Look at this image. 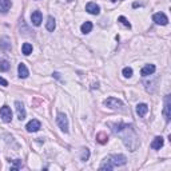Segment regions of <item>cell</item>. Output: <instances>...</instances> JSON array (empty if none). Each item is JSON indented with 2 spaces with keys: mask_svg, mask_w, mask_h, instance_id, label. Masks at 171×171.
<instances>
[{
  "mask_svg": "<svg viewBox=\"0 0 171 171\" xmlns=\"http://www.w3.org/2000/svg\"><path fill=\"white\" fill-rule=\"evenodd\" d=\"M122 128L126 134H123V132H118V134L122 136L123 142H125L126 146L130 148V151H135L136 147L139 146V140H138V135H136L134 127L128 126V125H122Z\"/></svg>",
  "mask_w": 171,
  "mask_h": 171,
  "instance_id": "obj_1",
  "label": "cell"
},
{
  "mask_svg": "<svg viewBox=\"0 0 171 171\" xmlns=\"http://www.w3.org/2000/svg\"><path fill=\"white\" fill-rule=\"evenodd\" d=\"M104 106L108 107L110 110H118V108H122L123 107V102L121 99H118V98H107V99L104 100Z\"/></svg>",
  "mask_w": 171,
  "mask_h": 171,
  "instance_id": "obj_2",
  "label": "cell"
},
{
  "mask_svg": "<svg viewBox=\"0 0 171 171\" xmlns=\"http://www.w3.org/2000/svg\"><path fill=\"white\" fill-rule=\"evenodd\" d=\"M56 123L63 132H68V119L66 116V114L59 112L58 116H56Z\"/></svg>",
  "mask_w": 171,
  "mask_h": 171,
  "instance_id": "obj_3",
  "label": "cell"
},
{
  "mask_svg": "<svg viewBox=\"0 0 171 171\" xmlns=\"http://www.w3.org/2000/svg\"><path fill=\"white\" fill-rule=\"evenodd\" d=\"M108 159L111 160V163H112L114 166H123V164H126V156L125 155H122V154H115V155H111L108 156Z\"/></svg>",
  "mask_w": 171,
  "mask_h": 171,
  "instance_id": "obj_4",
  "label": "cell"
},
{
  "mask_svg": "<svg viewBox=\"0 0 171 171\" xmlns=\"http://www.w3.org/2000/svg\"><path fill=\"white\" fill-rule=\"evenodd\" d=\"M0 116H2V119L6 123L11 122L12 121V111L8 106H3L2 108H0Z\"/></svg>",
  "mask_w": 171,
  "mask_h": 171,
  "instance_id": "obj_5",
  "label": "cell"
},
{
  "mask_svg": "<svg viewBox=\"0 0 171 171\" xmlns=\"http://www.w3.org/2000/svg\"><path fill=\"white\" fill-rule=\"evenodd\" d=\"M163 115L166 122L171 121V100H170V95L164 98V108H163Z\"/></svg>",
  "mask_w": 171,
  "mask_h": 171,
  "instance_id": "obj_6",
  "label": "cell"
},
{
  "mask_svg": "<svg viewBox=\"0 0 171 171\" xmlns=\"http://www.w3.org/2000/svg\"><path fill=\"white\" fill-rule=\"evenodd\" d=\"M152 19H154V21H155L156 24H160V25H166L169 23L167 16H166L163 12H158V14H155L152 16Z\"/></svg>",
  "mask_w": 171,
  "mask_h": 171,
  "instance_id": "obj_7",
  "label": "cell"
},
{
  "mask_svg": "<svg viewBox=\"0 0 171 171\" xmlns=\"http://www.w3.org/2000/svg\"><path fill=\"white\" fill-rule=\"evenodd\" d=\"M86 11H87L88 14H91V15H99V12H100V7L98 6L96 3L90 2V3L86 4Z\"/></svg>",
  "mask_w": 171,
  "mask_h": 171,
  "instance_id": "obj_8",
  "label": "cell"
},
{
  "mask_svg": "<svg viewBox=\"0 0 171 171\" xmlns=\"http://www.w3.org/2000/svg\"><path fill=\"white\" fill-rule=\"evenodd\" d=\"M25 128H27L28 132H36V131H39V128H40V122L36 121V119H32V121H29L27 123Z\"/></svg>",
  "mask_w": 171,
  "mask_h": 171,
  "instance_id": "obj_9",
  "label": "cell"
},
{
  "mask_svg": "<svg viewBox=\"0 0 171 171\" xmlns=\"http://www.w3.org/2000/svg\"><path fill=\"white\" fill-rule=\"evenodd\" d=\"M15 107H16V112H18V118L20 119V121H23V119H25V108L21 102L16 100L15 102Z\"/></svg>",
  "mask_w": 171,
  "mask_h": 171,
  "instance_id": "obj_10",
  "label": "cell"
},
{
  "mask_svg": "<svg viewBox=\"0 0 171 171\" xmlns=\"http://www.w3.org/2000/svg\"><path fill=\"white\" fill-rule=\"evenodd\" d=\"M42 20H43V16H42V12L40 11H33L32 15H31V21L33 25H36V27H39L42 24Z\"/></svg>",
  "mask_w": 171,
  "mask_h": 171,
  "instance_id": "obj_11",
  "label": "cell"
},
{
  "mask_svg": "<svg viewBox=\"0 0 171 171\" xmlns=\"http://www.w3.org/2000/svg\"><path fill=\"white\" fill-rule=\"evenodd\" d=\"M155 66L154 64H146L143 68H142V71H140V75L142 76H148V75H152L154 72H155Z\"/></svg>",
  "mask_w": 171,
  "mask_h": 171,
  "instance_id": "obj_12",
  "label": "cell"
},
{
  "mask_svg": "<svg viewBox=\"0 0 171 171\" xmlns=\"http://www.w3.org/2000/svg\"><path fill=\"white\" fill-rule=\"evenodd\" d=\"M163 143H164L163 138H162V136H156V138L151 142V148L152 150H160L163 147Z\"/></svg>",
  "mask_w": 171,
  "mask_h": 171,
  "instance_id": "obj_13",
  "label": "cell"
},
{
  "mask_svg": "<svg viewBox=\"0 0 171 171\" xmlns=\"http://www.w3.org/2000/svg\"><path fill=\"white\" fill-rule=\"evenodd\" d=\"M18 72H19V76L21 79H25L29 75V72H28V70H27V67H25L24 63H20L18 66Z\"/></svg>",
  "mask_w": 171,
  "mask_h": 171,
  "instance_id": "obj_14",
  "label": "cell"
},
{
  "mask_svg": "<svg viewBox=\"0 0 171 171\" xmlns=\"http://www.w3.org/2000/svg\"><path fill=\"white\" fill-rule=\"evenodd\" d=\"M147 111H148V106L146 103H140L136 106V114H138L139 116H144V115L147 114Z\"/></svg>",
  "mask_w": 171,
  "mask_h": 171,
  "instance_id": "obj_15",
  "label": "cell"
},
{
  "mask_svg": "<svg viewBox=\"0 0 171 171\" xmlns=\"http://www.w3.org/2000/svg\"><path fill=\"white\" fill-rule=\"evenodd\" d=\"M11 6H12L11 0H0V11L4 12V14L10 10Z\"/></svg>",
  "mask_w": 171,
  "mask_h": 171,
  "instance_id": "obj_16",
  "label": "cell"
},
{
  "mask_svg": "<svg viewBox=\"0 0 171 171\" xmlns=\"http://www.w3.org/2000/svg\"><path fill=\"white\" fill-rule=\"evenodd\" d=\"M55 27H56V23H55V19L52 16H48V19H47V24H46V28L48 29L50 32H54Z\"/></svg>",
  "mask_w": 171,
  "mask_h": 171,
  "instance_id": "obj_17",
  "label": "cell"
},
{
  "mask_svg": "<svg viewBox=\"0 0 171 171\" xmlns=\"http://www.w3.org/2000/svg\"><path fill=\"white\" fill-rule=\"evenodd\" d=\"M115 167V166L112 164V163H111V160L108 159V158H106V159L103 160V163H102L100 164V167H99V170H112Z\"/></svg>",
  "mask_w": 171,
  "mask_h": 171,
  "instance_id": "obj_18",
  "label": "cell"
},
{
  "mask_svg": "<svg viewBox=\"0 0 171 171\" xmlns=\"http://www.w3.org/2000/svg\"><path fill=\"white\" fill-rule=\"evenodd\" d=\"M80 29H82V32H83V33H88V32H91V29H92V23H91V21H86V23L82 24Z\"/></svg>",
  "mask_w": 171,
  "mask_h": 171,
  "instance_id": "obj_19",
  "label": "cell"
},
{
  "mask_svg": "<svg viewBox=\"0 0 171 171\" xmlns=\"http://www.w3.org/2000/svg\"><path fill=\"white\" fill-rule=\"evenodd\" d=\"M21 52L24 55H29L32 52V44H29V43H24L23 46H21Z\"/></svg>",
  "mask_w": 171,
  "mask_h": 171,
  "instance_id": "obj_20",
  "label": "cell"
},
{
  "mask_svg": "<svg viewBox=\"0 0 171 171\" xmlns=\"http://www.w3.org/2000/svg\"><path fill=\"white\" fill-rule=\"evenodd\" d=\"M96 140L99 143H102V144H104V143H107V140H108V136H107L104 132H100V134H98L96 135Z\"/></svg>",
  "mask_w": 171,
  "mask_h": 171,
  "instance_id": "obj_21",
  "label": "cell"
},
{
  "mask_svg": "<svg viewBox=\"0 0 171 171\" xmlns=\"http://www.w3.org/2000/svg\"><path fill=\"white\" fill-rule=\"evenodd\" d=\"M10 70V62L8 60H2L0 62V71H8Z\"/></svg>",
  "mask_w": 171,
  "mask_h": 171,
  "instance_id": "obj_22",
  "label": "cell"
},
{
  "mask_svg": "<svg viewBox=\"0 0 171 171\" xmlns=\"http://www.w3.org/2000/svg\"><path fill=\"white\" fill-rule=\"evenodd\" d=\"M10 47H11V44L8 43V39H6V37H4V39L0 40V48H3V50H8Z\"/></svg>",
  "mask_w": 171,
  "mask_h": 171,
  "instance_id": "obj_23",
  "label": "cell"
},
{
  "mask_svg": "<svg viewBox=\"0 0 171 171\" xmlns=\"http://www.w3.org/2000/svg\"><path fill=\"white\" fill-rule=\"evenodd\" d=\"M123 76H125V78H131V76H132V68L131 67H125V68H123Z\"/></svg>",
  "mask_w": 171,
  "mask_h": 171,
  "instance_id": "obj_24",
  "label": "cell"
},
{
  "mask_svg": "<svg viewBox=\"0 0 171 171\" xmlns=\"http://www.w3.org/2000/svg\"><path fill=\"white\" fill-rule=\"evenodd\" d=\"M118 21H121V23L125 25V27H127V28H131V24H130V21H128L125 16H119L118 18Z\"/></svg>",
  "mask_w": 171,
  "mask_h": 171,
  "instance_id": "obj_25",
  "label": "cell"
},
{
  "mask_svg": "<svg viewBox=\"0 0 171 171\" xmlns=\"http://www.w3.org/2000/svg\"><path fill=\"white\" fill-rule=\"evenodd\" d=\"M88 158H90V151H88V148H84L82 156H80V159H82V160H87Z\"/></svg>",
  "mask_w": 171,
  "mask_h": 171,
  "instance_id": "obj_26",
  "label": "cell"
},
{
  "mask_svg": "<svg viewBox=\"0 0 171 171\" xmlns=\"http://www.w3.org/2000/svg\"><path fill=\"white\" fill-rule=\"evenodd\" d=\"M14 163H15V167H12V170H18L19 167H21V160L16 159V160H14Z\"/></svg>",
  "mask_w": 171,
  "mask_h": 171,
  "instance_id": "obj_27",
  "label": "cell"
},
{
  "mask_svg": "<svg viewBox=\"0 0 171 171\" xmlns=\"http://www.w3.org/2000/svg\"><path fill=\"white\" fill-rule=\"evenodd\" d=\"M0 84H2L3 87H7V86H8V82H7L6 79H3L2 76H0Z\"/></svg>",
  "mask_w": 171,
  "mask_h": 171,
  "instance_id": "obj_28",
  "label": "cell"
},
{
  "mask_svg": "<svg viewBox=\"0 0 171 171\" xmlns=\"http://www.w3.org/2000/svg\"><path fill=\"white\" fill-rule=\"evenodd\" d=\"M111 2H116V0H111Z\"/></svg>",
  "mask_w": 171,
  "mask_h": 171,
  "instance_id": "obj_29",
  "label": "cell"
}]
</instances>
